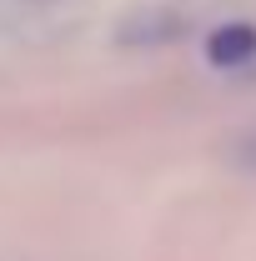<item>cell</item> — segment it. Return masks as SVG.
<instances>
[{"label":"cell","mask_w":256,"mask_h":261,"mask_svg":"<svg viewBox=\"0 0 256 261\" xmlns=\"http://www.w3.org/2000/svg\"><path fill=\"white\" fill-rule=\"evenodd\" d=\"M206 56L211 65H246L256 56V25H221L206 40Z\"/></svg>","instance_id":"cell-1"}]
</instances>
